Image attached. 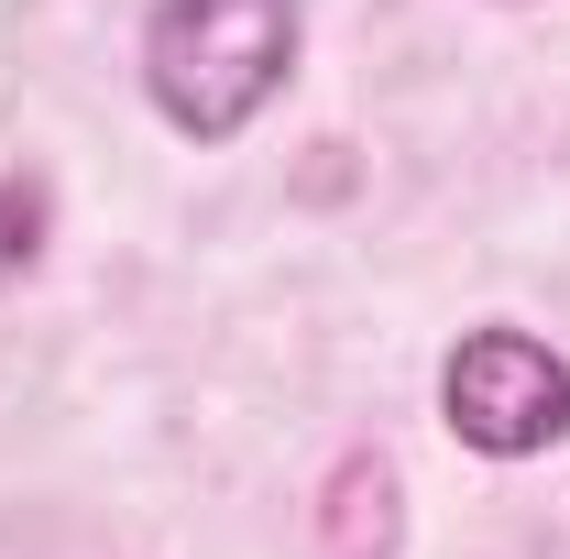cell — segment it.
Masks as SVG:
<instances>
[{"label":"cell","mask_w":570,"mask_h":559,"mask_svg":"<svg viewBox=\"0 0 570 559\" xmlns=\"http://www.w3.org/2000/svg\"><path fill=\"white\" fill-rule=\"evenodd\" d=\"M439 418L483 461H538L570 439V362L538 330H461L439 362Z\"/></svg>","instance_id":"2"},{"label":"cell","mask_w":570,"mask_h":559,"mask_svg":"<svg viewBox=\"0 0 570 559\" xmlns=\"http://www.w3.org/2000/svg\"><path fill=\"white\" fill-rule=\"evenodd\" d=\"M395 538H406V483H395L384 450H352L318 483V549L330 559H395Z\"/></svg>","instance_id":"3"},{"label":"cell","mask_w":570,"mask_h":559,"mask_svg":"<svg viewBox=\"0 0 570 559\" xmlns=\"http://www.w3.org/2000/svg\"><path fill=\"white\" fill-rule=\"evenodd\" d=\"M45 253V187L33 176H0V275H22Z\"/></svg>","instance_id":"4"},{"label":"cell","mask_w":570,"mask_h":559,"mask_svg":"<svg viewBox=\"0 0 570 559\" xmlns=\"http://www.w3.org/2000/svg\"><path fill=\"white\" fill-rule=\"evenodd\" d=\"M296 67V0H154L142 88L187 143H230Z\"/></svg>","instance_id":"1"}]
</instances>
